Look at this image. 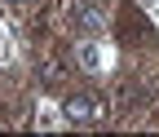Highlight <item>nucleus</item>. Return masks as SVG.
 <instances>
[{"mask_svg":"<svg viewBox=\"0 0 159 137\" xmlns=\"http://www.w3.org/2000/svg\"><path fill=\"white\" fill-rule=\"evenodd\" d=\"M71 22L84 31V35H102V31H106V9H102V0H75V5H71Z\"/></svg>","mask_w":159,"mask_h":137,"instance_id":"obj_2","label":"nucleus"},{"mask_svg":"<svg viewBox=\"0 0 159 137\" xmlns=\"http://www.w3.org/2000/svg\"><path fill=\"white\" fill-rule=\"evenodd\" d=\"M31 124H35L40 133H49V128H62V106H49V102H40Z\"/></svg>","mask_w":159,"mask_h":137,"instance_id":"obj_4","label":"nucleus"},{"mask_svg":"<svg viewBox=\"0 0 159 137\" xmlns=\"http://www.w3.org/2000/svg\"><path fill=\"white\" fill-rule=\"evenodd\" d=\"M75 66L84 71V75H102V71L111 66V57H106V49H102V40H97V35H89V40L75 44Z\"/></svg>","mask_w":159,"mask_h":137,"instance_id":"obj_3","label":"nucleus"},{"mask_svg":"<svg viewBox=\"0 0 159 137\" xmlns=\"http://www.w3.org/2000/svg\"><path fill=\"white\" fill-rule=\"evenodd\" d=\"M106 115H111V102L102 93H71L62 102V124L66 128H89L97 120H106Z\"/></svg>","mask_w":159,"mask_h":137,"instance_id":"obj_1","label":"nucleus"},{"mask_svg":"<svg viewBox=\"0 0 159 137\" xmlns=\"http://www.w3.org/2000/svg\"><path fill=\"white\" fill-rule=\"evenodd\" d=\"M5 62H13V35H9V27L0 22V66Z\"/></svg>","mask_w":159,"mask_h":137,"instance_id":"obj_6","label":"nucleus"},{"mask_svg":"<svg viewBox=\"0 0 159 137\" xmlns=\"http://www.w3.org/2000/svg\"><path fill=\"white\" fill-rule=\"evenodd\" d=\"M62 71H66L62 57H49V62L40 66V80H44V84H62Z\"/></svg>","mask_w":159,"mask_h":137,"instance_id":"obj_5","label":"nucleus"}]
</instances>
